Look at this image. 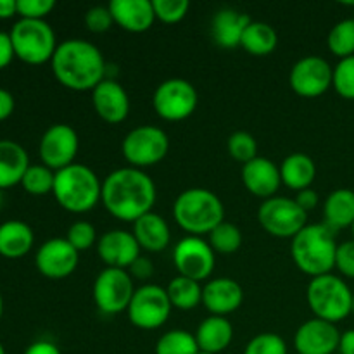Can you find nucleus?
<instances>
[{
  "instance_id": "21",
  "label": "nucleus",
  "mask_w": 354,
  "mask_h": 354,
  "mask_svg": "<svg viewBox=\"0 0 354 354\" xmlns=\"http://www.w3.org/2000/svg\"><path fill=\"white\" fill-rule=\"evenodd\" d=\"M244 290L235 280L220 277L203 287V304L214 317H227L241 308Z\"/></svg>"
},
{
  "instance_id": "39",
  "label": "nucleus",
  "mask_w": 354,
  "mask_h": 354,
  "mask_svg": "<svg viewBox=\"0 0 354 354\" xmlns=\"http://www.w3.org/2000/svg\"><path fill=\"white\" fill-rule=\"evenodd\" d=\"M244 354H287V344L280 335L265 332L249 341Z\"/></svg>"
},
{
  "instance_id": "41",
  "label": "nucleus",
  "mask_w": 354,
  "mask_h": 354,
  "mask_svg": "<svg viewBox=\"0 0 354 354\" xmlns=\"http://www.w3.org/2000/svg\"><path fill=\"white\" fill-rule=\"evenodd\" d=\"M54 7V0H17V16H21V19L45 21Z\"/></svg>"
},
{
  "instance_id": "22",
  "label": "nucleus",
  "mask_w": 354,
  "mask_h": 354,
  "mask_svg": "<svg viewBox=\"0 0 354 354\" xmlns=\"http://www.w3.org/2000/svg\"><path fill=\"white\" fill-rule=\"evenodd\" d=\"M107 7L114 24L128 33H144L156 21L152 0H113Z\"/></svg>"
},
{
  "instance_id": "29",
  "label": "nucleus",
  "mask_w": 354,
  "mask_h": 354,
  "mask_svg": "<svg viewBox=\"0 0 354 354\" xmlns=\"http://www.w3.org/2000/svg\"><path fill=\"white\" fill-rule=\"evenodd\" d=\"M325 225L332 230L351 228L354 223V190L337 189L330 192L324 204Z\"/></svg>"
},
{
  "instance_id": "11",
  "label": "nucleus",
  "mask_w": 354,
  "mask_h": 354,
  "mask_svg": "<svg viewBox=\"0 0 354 354\" xmlns=\"http://www.w3.org/2000/svg\"><path fill=\"white\" fill-rule=\"evenodd\" d=\"M199 95L190 82L183 78L165 80L156 88L152 106L156 114L166 121H183L196 111Z\"/></svg>"
},
{
  "instance_id": "13",
  "label": "nucleus",
  "mask_w": 354,
  "mask_h": 354,
  "mask_svg": "<svg viewBox=\"0 0 354 354\" xmlns=\"http://www.w3.org/2000/svg\"><path fill=\"white\" fill-rule=\"evenodd\" d=\"M214 254L216 252L211 249L209 242L189 235L175 245L173 263H175V268L178 270V275L192 279L196 282H203V280L209 279L213 273L214 261H216Z\"/></svg>"
},
{
  "instance_id": "23",
  "label": "nucleus",
  "mask_w": 354,
  "mask_h": 354,
  "mask_svg": "<svg viewBox=\"0 0 354 354\" xmlns=\"http://www.w3.org/2000/svg\"><path fill=\"white\" fill-rule=\"evenodd\" d=\"M133 237L140 249L149 252L165 251L171 241V232L165 218L158 213H147L133 223Z\"/></svg>"
},
{
  "instance_id": "32",
  "label": "nucleus",
  "mask_w": 354,
  "mask_h": 354,
  "mask_svg": "<svg viewBox=\"0 0 354 354\" xmlns=\"http://www.w3.org/2000/svg\"><path fill=\"white\" fill-rule=\"evenodd\" d=\"M196 335L187 330H169L159 337L156 344V354H197Z\"/></svg>"
},
{
  "instance_id": "7",
  "label": "nucleus",
  "mask_w": 354,
  "mask_h": 354,
  "mask_svg": "<svg viewBox=\"0 0 354 354\" xmlns=\"http://www.w3.org/2000/svg\"><path fill=\"white\" fill-rule=\"evenodd\" d=\"M9 35L16 57L31 66H40L52 61L59 45L54 30L47 21L19 19Z\"/></svg>"
},
{
  "instance_id": "10",
  "label": "nucleus",
  "mask_w": 354,
  "mask_h": 354,
  "mask_svg": "<svg viewBox=\"0 0 354 354\" xmlns=\"http://www.w3.org/2000/svg\"><path fill=\"white\" fill-rule=\"evenodd\" d=\"M168 292L158 283H147L135 290L128 306V320L142 330H154L162 327L171 313Z\"/></svg>"
},
{
  "instance_id": "14",
  "label": "nucleus",
  "mask_w": 354,
  "mask_h": 354,
  "mask_svg": "<svg viewBox=\"0 0 354 354\" xmlns=\"http://www.w3.org/2000/svg\"><path fill=\"white\" fill-rule=\"evenodd\" d=\"M80 149L78 133L73 127L64 123L52 124L40 138V159L41 165L59 171L75 162Z\"/></svg>"
},
{
  "instance_id": "12",
  "label": "nucleus",
  "mask_w": 354,
  "mask_h": 354,
  "mask_svg": "<svg viewBox=\"0 0 354 354\" xmlns=\"http://www.w3.org/2000/svg\"><path fill=\"white\" fill-rule=\"evenodd\" d=\"M135 290L127 270L104 268L93 282V301L102 313L118 315L128 310Z\"/></svg>"
},
{
  "instance_id": "20",
  "label": "nucleus",
  "mask_w": 354,
  "mask_h": 354,
  "mask_svg": "<svg viewBox=\"0 0 354 354\" xmlns=\"http://www.w3.org/2000/svg\"><path fill=\"white\" fill-rule=\"evenodd\" d=\"M242 183L252 196L259 199L275 197L277 190L282 185L280 166H277L268 158H256L242 166Z\"/></svg>"
},
{
  "instance_id": "45",
  "label": "nucleus",
  "mask_w": 354,
  "mask_h": 354,
  "mask_svg": "<svg viewBox=\"0 0 354 354\" xmlns=\"http://www.w3.org/2000/svg\"><path fill=\"white\" fill-rule=\"evenodd\" d=\"M294 201H296L297 206H299L301 209L306 211L308 213V211H311L317 207L318 194L311 189H304V190H301V192H297V196L294 197Z\"/></svg>"
},
{
  "instance_id": "51",
  "label": "nucleus",
  "mask_w": 354,
  "mask_h": 354,
  "mask_svg": "<svg viewBox=\"0 0 354 354\" xmlns=\"http://www.w3.org/2000/svg\"><path fill=\"white\" fill-rule=\"evenodd\" d=\"M3 313V299H2V294H0V318H2Z\"/></svg>"
},
{
  "instance_id": "48",
  "label": "nucleus",
  "mask_w": 354,
  "mask_h": 354,
  "mask_svg": "<svg viewBox=\"0 0 354 354\" xmlns=\"http://www.w3.org/2000/svg\"><path fill=\"white\" fill-rule=\"evenodd\" d=\"M24 354H61L57 346L50 341H37L28 346Z\"/></svg>"
},
{
  "instance_id": "53",
  "label": "nucleus",
  "mask_w": 354,
  "mask_h": 354,
  "mask_svg": "<svg viewBox=\"0 0 354 354\" xmlns=\"http://www.w3.org/2000/svg\"><path fill=\"white\" fill-rule=\"evenodd\" d=\"M0 354H6V348H3L2 342H0Z\"/></svg>"
},
{
  "instance_id": "34",
  "label": "nucleus",
  "mask_w": 354,
  "mask_h": 354,
  "mask_svg": "<svg viewBox=\"0 0 354 354\" xmlns=\"http://www.w3.org/2000/svg\"><path fill=\"white\" fill-rule=\"evenodd\" d=\"M55 171L47 168L45 165H30L24 173L21 185L31 196H47L54 190Z\"/></svg>"
},
{
  "instance_id": "5",
  "label": "nucleus",
  "mask_w": 354,
  "mask_h": 354,
  "mask_svg": "<svg viewBox=\"0 0 354 354\" xmlns=\"http://www.w3.org/2000/svg\"><path fill=\"white\" fill-rule=\"evenodd\" d=\"M173 218L180 228L194 237L209 235L225 221V207L220 197L207 189L183 190L173 204Z\"/></svg>"
},
{
  "instance_id": "37",
  "label": "nucleus",
  "mask_w": 354,
  "mask_h": 354,
  "mask_svg": "<svg viewBox=\"0 0 354 354\" xmlns=\"http://www.w3.org/2000/svg\"><path fill=\"white\" fill-rule=\"evenodd\" d=\"M332 86L346 100H354V55L339 59L332 75Z\"/></svg>"
},
{
  "instance_id": "6",
  "label": "nucleus",
  "mask_w": 354,
  "mask_h": 354,
  "mask_svg": "<svg viewBox=\"0 0 354 354\" xmlns=\"http://www.w3.org/2000/svg\"><path fill=\"white\" fill-rule=\"evenodd\" d=\"M310 310L320 320L337 324L349 317L353 310V292L348 283L332 273L311 279L306 290Z\"/></svg>"
},
{
  "instance_id": "44",
  "label": "nucleus",
  "mask_w": 354,
  "mask_h": 354,
  "mask_svg": "<svg viewBox=\"0 0 354 354\" xmlns=\"http://www.w3.org/2000/svg\"><path fill=\"white\" fill-rule=\"evenodd\" d=\"M14 57H16V54H14L10 35L0 31V69L7 68L12 62Z\"/></svg>"
},
{
  "instance_id": "1",
  "label": "nucleus",
  "mask_w": 354,
  "mask_h": 354,
  "mask_svg": "<svg viewBox=\"0 0 354 354\" xmlns=\"http://www.w3.org/2000/svg\"><path fill=\"white\" fill-rule=\"evenodd\" d=\"M158 199L156 183L138 168H120L104 178L100 203L107 213L121 221H135L151 213Z\"/></svg>"
},
{
  "instance_id": "55",
  "label": "nucleus",
  "mask_w": 354,
  "mask_h": 354,
  "mask_svg": "<svg viewBox=\"0 0 354 354\" xmlns=\"http://www.w3.org/2000/svg\"><path fill=\"white\" fill-rule=\"evenodd\" d=\"M351 313H354V294H353V310H351Z\"/></svg>"
},
{
  "instance_id": "3",
  "label": "nucleus",
  "mask_w": 354,
  "mask_h": 354,
  "mask_svg": "<svg viewBox=\"0 0 354 354\" xmlns=\"http://www.w3.org/2000/svg\"><path fill=\"white\" fill-rule=\"evenodd\" d=\"M339 244L334 230L325 223L306 225L290 244L294 263L303 273L310 277L328 275L335 268V256Z\"/></svg>"
},
{
  "instance_id": "19",
  "label": "nucleus",
  "mask_w": 354,
  "mask_h": 354,
  "mask_svg": "<svg viewBox=\"0 0 354 354\" xmlns=\"http://www.w3.org/2000/svg\"><path fill=\"white\" fill-rule=\"evenodd\" d=\"M92 104L100 120L109 124L123 123L130 114V97L116 80L100 82L92 90Z\"/></svg>"
},
{
  "instance_id": "49",
  "label": "nucleus",
  "mask_w": 354,
  "mask_h": 354,
  "mask_svg": "<svg viewBox=\"0 0 354 354\" xmlns=\"http://www.w3.org/2000/svg\"><path fill=\"white\" fill-rule=\"evenodd\" d=\"M339 353L341 354H354V330H346L341 334V342H339Z\"/></svg>"
},
{
  "instance_id": "43",
  "label": "nucleus",
  "mask_w": 354,
  "mask_h": 354,
  "mask_svg": "<svg viewBox=\"0 0 354 354\" xmlns=\"http://www.w3.org/2000/svg\"><path fill=\"white\" fill-rule=\"evenodd\" d=\"M335 268L348 279H354V239L339 244L337 256H335Z\"/></svg>"
},
{
  "instance_id": "16",
  "label": "nucleus",
  "mask_w": 354,
  "mask_h": 354,
  "mask_svg": "<svg viewBox=\"0 0 354 354\" xmlns=\"http://www.w3.org/2000/svg\"><path fill=\"white\" fill-rule=\"evenodd\" d=\"M80 252L66 239H50L44 242L35 256L38 272L50 280L68 279L76 270Z\"/></svg>"
},
{
  "instance_id": "52",
  "label": "nucleus",
  "mask_w": 354,
  "mask_h": 354,
  "mask_svg": "<svg viewBox=\"0 0 354 354\" xmlns=\"http://www.w3.org/2000/svg\"><path fill=\"white\" fill-rule=\"evenodd\" d=\"M3 190H0V207H2V204H3Z\"/></svg>"
},
{
  "instance_id": "33",
  "label": "nucleus",
  "mask_w": 354,
  "mask_h": 354,
  "mask_svg": "<svg viewBox=\"0 0 354 354\" xmlns=\"http://www.w3.org/2000/svg\"><path fill=\"white\" fill-rule=\"evenodd\" d=\"M328 50L339 59L354 55V19H342L330 30L327 38Z\"/></svg>"
},
{
  "instance_id": "25",
  "label": "nucleus",
  "mask_w": 354,
  "mask_h": 354,
  "mask_svg": "<svg viewBox=\"0 0 354 354\" xmlns=\"http://www.w3.org/2000/svg\"><path fill=\"white\" fill-rule=\"evenodd\" d=\"M28 168L30 158L23 145L14 140H0V190L21 183Z\"/></svg>"
},
{
  "instance_id": "27",
  "label": "nucleus",
  "mask_w": 354,
  "mask_h": 354,
  "mask_svg": "<svg viewBox=\"0 0 354 354\" xmlns=\"http://www.w3.org/2000/svg\"><path fill=\"white\" fill-rule=\"evenodd\" d=\"M35 244V234L30 225L19 220H9L0 225V256L17 259L26 256Z\"/></svg>"
},
{
  "instance_id": "54",
  "label": "nucleus",
  "mask_w": 354,
  "mask_h": 354,
  "mask_svg": "<svg viewBox=\"0 0 354 354\" xmlns=\"http://www.w3.org/2000/svg\"><path fill=\"white\" fill-rule=\"evenodd\" d=\"M197 354H211V353H206V351H201V349H199V353H197Z\"/></svg>"
},
{
  "instance_id": "31",
  "label": "nucleus",
  "mask_w": 354,
  "mask_h": 354,
  "mask_svg": "<svg viewBox=\"0 0 354 354\" xmlns=\"http://www.w3.org/2000/svg\"><path fill=\"white\" fill-rule=\"evenodd\" d=\"M169 303L173 308H178L182 311H189L203 304V287L199 282L187 277H175L166 287Z\"/></svg>"
},
{
  "instance_id": "30",
  "label": "nucleus",
  "mask_w": 354,
  "mask_h": 354,
  "mask_svg": "<svg viewBox=\"0 0 354 354\" xmlns=\"http://www.w3.org/2000/svg\"><path fill=\"white\" fill-rule=\"evenodd\" d=\"M279 45V35L270 24L261 21H251L242 35L241 47L252 55H270Z\"/></svg>"
},
{
  "instance_id": "2",
  "label": "nucleus",
  "mask_w": 354,
  "mask_h": 354,
  "mask_svg": "<svg viewBox=\"0 0 354 354\" xmlns=\"http://www.w3.org/2000/svg\"><path fill=\"white\" fill-rule=\"evenodd\" d=\"M50 66L55 80L75 92L93 90L106 80V61L102 52L92 41L80 38L59 44Z\"/></svg>"
},
{
  "instance_id": "35",
  "label": "nucleus",
  "mask_w": 354,
  "mask_h": 354,
  "mask_svg": "<svg viewBox=\"0 0 354 354\" xmlns=\"http://www.w3.org/2000/svg\"><path fill=\"white\" fill-rule=\"evenodd\" d=\"M209 245L214 252L220 254H234L241 249L242 245V232L234 223H223L218 225L213 232L209 234Z\"/></svg>"
},
{
  "instance_id": "50",
  "label": "nucleus",
  "mask_w": 354,
  "mask_h": 354,
  "mask_svg": "<svg viewBox=\"0 0 354 354\" xmlns=\"http://www.w3.org/2000/svg\"><path fill=\"white\" fill-rule=\"evenodd\" d=\"M17 16V0H0V19Z\"/></svg>"
},
{
  "instance_id": "40",
  "label": "nucleus",
  "mask_w": 354,
  "mask_h": 354,
  "mask_svg": "<svg viewBox=\"0 0 354 354\" xmlns=\"http://www.w3.org/2000/svg\"><path fill=\"white\" fill-rule=\"evenodd\" d=\"M66 241L73 245L78 252L88 251L97 242V230L88 221H76L69 227Z\"/></svg>"
},
{
  "instance_id": "24",
  "label": "nucleus",
  "mask_w": 354,
  "mask_h": 354,
  "mask_svg": "<svg viewBox=\"0 0 354 354\" xmlns=\"http://www.w3.org/2000/svg\"><path fill=\"white\" fill-rule=\"evenodd\" d=\"M251 23L245 14L239 12L235 9H221L214 14L213 23H211V33L213 40L223 48L241 47L242 35L245 28Z\"/></svg>"
},
{
  "instance_id": "18",
  "label": "nucleus",
  "mask_w": 354,
  "mask_h": 354,
  "mask_svg": "<svg viewBox=\"0 0 354 354\" xmlns=\"http://www.w3.org/2000/svg\"><path fill=\"white\" fill-rule=\"evenodd\" d=\"M97 252L106 268L128 270L140 258V245L131 232L111 230L99 237Z\"/></svg>"
},
{
  "instance_id": "9",
  "label": "nucleus",
  "mask_w": 354,
  "mask_h": 354,
  "mask_svg": "<svg viewBox=\"0 0 354 354\" xmlns=\"http://www.w3.org/2000/svg\"><path fill=\"white\" fill-rule=\"evenodd\" d=\"M258 221L266 234L277 239H294L308 221V213L289 197H270L258 209Z\"/></svg>"
},
{
  "instance_id": "36",
  "label": "nucleus",
  "mask_w": 354,
  "mask_h": 354,
  "mask_svg": "<svg viewBox=\"0 0 354 354\" xmlns=\"http://www.w3.org/2000/svg\"><path fill=\"white\" fill-rule=\"evenodd\" d=\"M228 154L235 159V161L245 162L252 161V159L258 158V142L248 131H235L228 137L227 142Z\"/></svg>"
},
{
  "instance_id": "56",
  "label": "nucleus",
  "mask_w": 354,
  "mask_h": 354,
  "mask_svg": "<svg viewBox=\"0 0 354 354\" xmlns=\"http://www.w3.org/2000/svg\"><path fill=\"white\" fill-rule=\"evenodd\" d=\"M351 230H353V237H354V223H353V227H351Z\"/></svg>"
},
{
  "instance_id": "28",
  "label": "nucleus",
  "mask_w": 354,
  "mask_h": 354,
  "mask_svg": "<svg viewBox=\"0 0 354 354\" xmlns=\"http://www.w3.org/2000/svg\"><path fill=\"white\" fill-rule=\"evenodd\" d=\"M280 176H282L283 185L301 192L304 189H310L311 183L317 178V165L308 154L294 152L287 156L280 165Z\"/></svg>"
},
{
  "instance_id": "26",
  "label": "nucleus",
  "mask_w": 354,
  "mask_h": 354,
  "mask_svg": "<svg viewBox=\"0 0 354 354\" xmlns=\"http://www.w3.org/2000/svg\"><path fill=\"white\" fill-rule=\"evenodd\" d=\"M234 339V325L225 317L211 315L197 327L196 341L201 351L216 354L225 351Z\"/></svg>"
},
{
  "instance_id": "42",
  "label": "nucleus",
  "mask_w": 354,
  "mask_h": 354,
  "mask_svg": "<svg viewBox=\"0 0 354 354\" xmlns=\"http://www.w3.org/2000/svg\"><path fill=\"white\" fill-rule=\"evenodd\" d=\"M85 24L92 33H106V31L114 24L113 16H111L109 12V7H90L85 14Z\"/></svg>"
},
{
  "instance_id": "46",
  "label": "nucleus",
  "mask_w": 354,
  "mask_h": 354,
  "mask_svg": "<svg viewBox=\"0 0 354 354\" xmlns=\"http://www.w3.org/2000/svg\"><path fill=\"white\" fill-rule=\"evenodd\" d=\"M128 270L131 272V279L135 277V279H138V280L149 279V277L152 275V272H154V268H152V263L149 261L147 258H142V256Z\"/></svg>"
},
{
  "instance_id": "4",
  "label": "nucleus",
  "mask_w": 354,
  "mask_h": 354,
  "mask_svg": "<svg viewBox=\"0 0 354 354\" xmlns=\"http://www.w3.org/2000/svg\"><path fill=\"white\" fill-rule=\"evenodd\" d=\"M52 194L62 209L83 214L92 211L100 203L102 182L92 168L73 162L68 168L55 171Z\"/></svg>"
},
{
  "instance_id": "17",
  "label": "nucleus",
  "mask_w": 354,
  "mask_h": 354,
  "mask_svg": "<svg viewBox=\"0 0 354 354\" xmlns=\"http://www.w3.org/2000/svg\"><path fill=\"white\" fill-rule=\"evenodd\" d=\"M341 332L335 324L311 318L297 328L294 335V348L297 354H334L339 351Z\"/></svg>"
},
{
  "instance_id": "8",
  "label": "nucleus",
  "mask_w": 354,
  "mask_h": 354,
  "mask_svg": "<svg viewBox=\"0 0 354 354\" xmlns=\"http://www.w3.org/2000/svg\"><path fill=\"white\" fill-rule=\"evenodd\" d=\"M169 151V138L165 130L152 124H142L128 131L121 144V152L131 168H149L166 158Z\"/></svg>"
},
{
  "instance_id": "47",
  "label": "nucleus",
  "mask_w": 354,
  "mask_h": 354,
  "mask_svg": "<svg viewBox=\"0 0 354 354\" xmlns=\"http://www.w3.org/2000/svg\"><path fill=\"white\" fill-rule=\"evenodd\" d=\"M14 107H16V102H14L12 93L6 88H0V121L7 120L14 113Z\"/></svg>"
},
{
  "instance_id": "38",
  "label": "nucleus",
  "mask_w": 354,
  "mask_h": 354,
  "mask_svg": "<svg viewBox=\"0 0 354 354\" xmlns=\"http://www.w3.org/2000/svg\"><path fill=\"white\" fill-rule=\"evenodd\" d=\"M156 19L165 24H176L187 16L190 3L187 0H152Z\"/></svg>"
},
{
  "instance_id": "15",
  "label": "nucleus",
  "mask_w": 354,
  "mask_h": 354,
  "mask_svg": "<svg viewBox=\"0 0 354 354\" xmlns=\"http://www.w3.org/2000/svg\"><path fill=\"white\" fill-rule=\"evenodd\" d=\"M332 75H334V68H330V64L324 57L308 55L292 66L289 83L299 97L315 99V97L324 95L330 88Z\"/></svg>"
}]
</instances>
